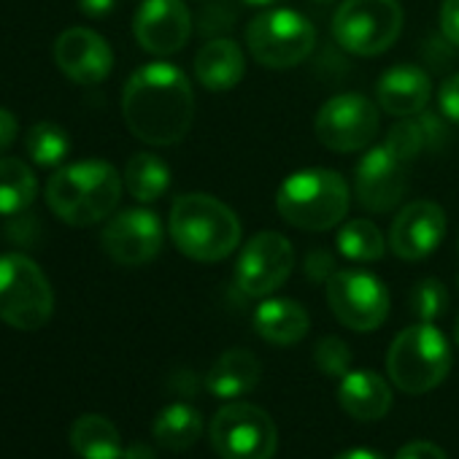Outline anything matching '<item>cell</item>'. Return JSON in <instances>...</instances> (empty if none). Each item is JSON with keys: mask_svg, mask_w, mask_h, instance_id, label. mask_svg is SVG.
<instances>
[{"mask_svg": "<svg viewBox=\"0 0 459 459\" xmlns=\"http://www.w3.org/2000/svg\"><path fill=\"white\" fill-rule=\"evenodd\" d=\"M122 117L149 146L178 143L195 122V92L186 74L170 63L141 65L125 84Z\"/></svg>", "mask_w": 459, "mask_h": 459, "instance_id": "obj_1", "label": "cell"}, {"mask_svg": "<svg viewBox=\"0 0 459 459\" xmlns=\"http://www.w3.org/2000/svg\"><path fill=\"white\" fill-rule=\"evenodd\" d=\"M168 233L184 257L195 263H219L241 247L244 227L236 211L219 197L186 192L170 205Z\"/></svg>", "mask_w": 459, "mask_h": 459, "instance_id": "obj_2", "label": "cell"}, {"mask_svg": "<svg viewBox=\"0 0 459 459\" xmlns=\"http://www.w3.org/2000/svg\"><path fill=\"white\" fill-rule=\"evenodd\" d=\"M122 176L106 160H82L57 168L47 184V203L71 227H92L114 213Z\"/></svg>", "mask_w": 459, "mask_h": 459, "instance_id": "obj_3", "label": "cell"}, {"mask_svg": "<svg viewBox=\"0 0 459 459\" xmlns=\"http://www.w3.org/2000/svg\"><path fill=\"white\" fill-rule=\"evenodd\" d=\"M349 184L338 170L303 168L290 173L276 192L279 216L306 233H325L349 213Z\"/></svg>", "mask_w": 459, "mask_h": 459, "instance_id": "obj_4", "label": "cell"}, {"mask_svg": "<svg viewBox=\"0 0 459 459\" xmlns=\"http://www.w3.org/2000/svg\"><path fill=\"white\" fill-rule=\"evenodd\" d=\"M451 370V346L432 322L405 327L386 351L389 381L405 394L432 392Z\"/></svg>", "mask_w": 459, "mask_h": 459, "instance_id": "obj_5", "label": "cell"}, {"mask_svg": "<svg viewBox=\"0 0 459 459\" xmlns=\"http://www.w3.org/2000/svg\"><path fill=\"white\" fill-rule=\"evenodd\" d=\"M55 314L47 273L25 255H0V322L14 330H41Z\"/></svg>", "mask_w": 459, "mask_h": 459, "instance_id": "obj_6", "label": "cell"}, {"mask_svg": "<svg viewBox=\"0 0 459 459\" xmlns=\"http://www.w3.org/2000/svg\"><path fill=\"white\" fill-rule=\"evenodd\" d=\"M403 33V9L397 0H343L333 14V39L349 55L378 57L394 47Z\"/></svg>", "mask_w": 459, "mask_h": 459, "instance_id": "obj_7", "label": "cell"}, {"mask_svg": "<svg viewBox=\"0 0 459 459\" xmlns=\"http://www.w3.org/2000/svg\"><path fill=\"white\" fill-rule=\"evenodd\" d=\"M247 47L260 65L271 71H287L300 65L314 52L316 30L300 12L271 9L247 25Z\"/></svg>", "mask_w": 459, "mask_h": 459, "instance_id": "obj_8", "label": "cell"}, {"mask_svg": "<svg viewBox=\"0 0 459 459\" xmlns=\"http://www.w3.org/2000/svg\"><path fill=\"white\" fill-rule=\"evenodd\" d=\"M208 437L221 459H273L279 448L276 421L252 403L221 405L211 419Z\"/></svg>", "mask_w": 459, "mask_h": 459, "instance_id": "obj_9", "label": "cell"}, {"mask_svg": "<svg viewBox=\"0 0 459 459\" xmlns=\"http://www.w3.org/2000/svg\"><path fill=\"white\" fill-rule=\"evenodd\" d=\"M378 108L370 103V98L359 92H343L322 103L314 119V133L325 149L349 154L368 149L378 135Z\"/></svg>", "mask_w": 459, "mask_h": 459, "instance_id": "obj_10", "label": "cell"}, {"mask_svg": "<svg viewBox=\"0 0 459 459\" xmlns=\"http://www.w3.org/2000/svg\"><path fill=\"white\" fill-rule=\"evenodd\" d=\"M327 287V303L335 319L354 333H373L389 316V292L368 271H335Z\"/></svg>", "mask_w": 459, "mask_h": 459, "instance_id": "obj_11", "label": "cell"}, {"mask_svg": "<svg viewBox=\"0 0 459 459\" xmlns=\"http://www.w3.org/2000/svg\"><path fill=\"white\" fill-rule=\"evenodd\" d=\"M295 271V249L287 236L263 230L241 247L236 263V287L247 298H271Z\"/></svg>", "mask_w": 459, "mask_h": 459, "instance_id": "obj_12", "label": "cell"}, {"mask_svg": "<svg viewBox=\"0 0 459 459\" xmlns=\"http://www.w3.org/2000/svg\"><path fill=\"white\" fill-rule=\"evenodd\" d=\"M100 247L117 265H146L162 249V221L149 208H125L106 221Z\"/></svg>", "mask_w": 459, "mask_h": 459, "instance_id": "obj_13", "label": "cell"}, {"mask_svg": "<svg viewBox=\"0 0 459 459\" xmlns=\"http://www.w3.org/2000/svg\"><path fill=\"white\" fill-rule=\"evenodd\" d=\"M405 189H408L405 162L386 143L373 146L362 154L354 170V195L365 211L373 213L392 211L405 197Z\"/></svg>", "mask_w": 459, "mask_h": 459, "instance_id": "obj_14", "label": "cell"}, {"mask_svg": "<svg viewBox=\"0 0 459 459\" xmlns=\"http://www.w3.org/2000/svg\"><path fill=\"white\" fill-rule=\"evenodd\" d=\"M446 238V211L435 200H413L397 211L389 227L392 255L403 263L427 260Z\"/></svg>", "mask_w": 459, "mask_h": 459, "instance_id": "obj_15", "label": "cell"}, {"mask_svg": "<svg viewBox=\"0 0 459 459\" xmlns=\"http://www.w3.org/2000/svg\"><path fill=\"white\" fill-rule=\"evenodd\" d=\"M133 33L143 52L170 57L192 36V12L184 0H143L133 20Z\"/></svg>", "mask_w": 459, "mask_h": 459, "instance_id": "obj_16", "label": "cell"}, {"mask_svg": "<svg viewBox=\"0 0 459 459\" xmlns=\"http://www.w3.org/2000/svg\"><path fill=\"white\" fill-rule=\"evenodd\" d=\"M55 63L71 82L92 87L108 79L114 52L100 33L90 28H68L55 41Z\"/></svg>", "mask_w": 459, "mask_h": 459, "instance_id": "obj_17", "label": "cell"}, {"mask_svg": "<svg viewBox=\"0 0 459 459\" xmlns=\"http://www.w3.org/2000/svg\"><path fill=\"white\" fill-rule=\"evenodd\" d=\"M376 98H378L381 111H386L389 117H397V119L416 117L427 108L432 98V82L421 68L403 63L381 74L376 84Z\"/></svg>", "mask_w": 459, "mask_h": 459, "instance_id": "obj_18", "label": "cell"}, {"mask_svg": "<svg viewBox=\"0 0 459 459\" xmlns=\"http://www.w3.org/2000/svg\"><path fill=\"white\" fill-rule=\"evenodd\" d=\"M195 76L208 92H230L247 76L244 49L233 39H211L195 55Z\"/></svg>", "mask_w": 459, "mask_h": 459, "instance_id": "obj_19", "label": "cell"}, {"mask_svg": "<svg viewBox=\"0 0 459 459\" xmlns=\"http://www.w3.org/2000/svg\"><path fill=\"white\" fill-rule=\"evenodd\" d=\"M263 378V362L249 349H227L213 359L205 373V389L213 397L236 400L257 389Z\"/></svg>", "mask_w": 459, "mask_h": 459, "instance_id": "obj_20", "label": "cell"}, {"mask_svg": "<svg viewBox=\"0 0 459 459\" xmlns=\"http://www.w3.org/2000/svg\"><path fill=\"white\" fill-rule=\"evenodd\" d=\"M338 403L357 421H378L392 408V386L373 370H349L341 378Z\"/></svg>", "mask_w": 459, "mask_h": 459, "instance_id": "obj_21", "label": "cell"}, {"mask_svg": "<svg viewBox=\"0 0 459 459\" xmlns=\"http://www.w3.org/2000/svg\"><path fill=\"white\" fill-rule=\"evenodd\" d=\"M308 311L292 298H268L255 311V330L273 346H295L308 335Z\"/></svg>", "mask_w": 459, "mask_h": 459, "instance_id": "obj_22", "label": "cell"}, {"mask_svg": "<svg viewBox=\"0 0 459 459\" xmlns=\"http://www.w3.org/2000/svg\"><path fill=\"white\" fill-rule=\"evenodd\" d=\"M71 448L82 459H122L125 454L117 424L100 413H84L74 421Z\"/></svg>", "mask_w": 459, "mask_h": 459, "instance_id": "obj_23", "label": "cell"}, {"mask_svg": "<svg viewBox=\"0 0 459 459\" xmlns=\"http://www.w3.org/2000/svg\"><path fill=\"white\" fill-rule=\"evenodd\" d=\"M203 432V416L195 405L189 403H170L165 405L154 424H152V435L162 448L170 451H184L189 446H195V440Z\"/></svg>", "mask_w": 459, "mask_h": 459, "instance_id": "obj_24", "label": "cell"}, {"mask_svg": "<svg viewBox=\"0 0 459 459\" xmlns=\"http://www.w3.org/2000/svg\"><path fill=\"white\" fill-rule=\"evenodd\" d=\"M446 127L440 122V117H429V114H416V117H405L400 119L389 135H386V146L403 160L411 162L416 160L427 146H437V141L443 138Z\"/></svg>", "mask_w": 459, "mask_h": 459, "instance_id": "obj_25", "label": "cell"}, {"mask_svg": "<svg viewBox=\"0 0 459 459\" xmlns=\"http://www.w3.org/2000/svg\"><path fill=\"white\" fill-rule=\"evenodd\" d=\"M125 189L138 203H154L160 200L170 186V168L165 160H160L152 152H138L125 165Z\"/></svg>", "mask_w": 459, "mask_h": 459, "instance_id": "obj_26", "label": "cell"}, {"mask_svg": "<svg viewBox=\"0 0 459 459\" xmlns=\"http://www.w3.org/2000/svg\"><path fill=\"white\" fill-rule=\"evenodd\" d=\"M39 192L36 173L17 157H0V216H14L33 205Z\"/></svg>", "mask_w": 459, "mask_h": 459, "instance_id": "obj_27", "label": "cell"}, {"mask_svg": "<svg viewBox=\"0 0 459 459\" xmlns=\"http://www.w3.org/2000/svg\"><path fill=\"white\" fill-rule=\"evenodd\" d=\"M386 238L370 219H351L338 233V252L351 263H378L386 255Z\"/></svg>", "mask_w": 459, "mask_h": 459, "instance_id": "obj_28", "label": "cell"}, {"mask_svg": "<svg viewBox=\"0 0 459 459\" xmlns=\"http://www.w3.org/2000/svg\"><path fill=\"white\" fill-rule=\"evenodd\" d=\"M25 149L30 154V160L41 168H57L68 152H71V138L68 133L55 125V122H39L28 130L25 138Z\"/></svg>", "mask_w": 459, "mask_h": 459, "instance_id": "obj_29", "label": "cell"}, {"mask_svg": "<svg viewBox=\"0 0 459 459\" xmlns=\"http://www.w3.org/2000/svg\"><path fill=\"white\" fill-rule=\"evenodd\" d=\"M408 303H411V314L419 322H435L448 311V292L440 279H421L411 290Z\"/></svg>", "mask_w": 459, "mask_h": 459, "instance_id": "obj_30", "label": "cell"}, {"mask_svg": "<svg viewBox=\"0 0 459 459\" xmlns=\"http://www.w3.org/2000/svg\"><path fill=\"white\" fill-rule=\"evenodd\" d=\"M314 362L316 368L325 373V376H335V378H343L349 373V365H351V349L343 338L338 335H327L316 343L314 349Z\"/></svg>", "mask_w": 459, "mask_h": 459, "instance_id": "obj_31", "label": "cell"}, {"mask_svg": "<svg viewBox=\"0 0 459 459\" xmlns=\"http://www.w3.org/2000/svg\"><path fill=\"white\" fill-rule=\"evenodd\" d=\"M437 108L443 119L459 125V74H451L437 87Z\"/></svg>", "mask_w": 459, "mask_h": 459, "instance_id": "obj_32", "label": "cell"}, {"mask_svg": "<svg viewBox=\"0 0 459 459\" xmlns=\"http://www.w3.org/2000/svg\"><path fill=\"white\" fill-rule=\"evenodd\" d=\"M303 273L314 281V284H327L335 273V263L330 257V252L325 249H311L306 255V263H303Z\"/></svg>", "mask_w": 459, "mask_h": 459, "instance_id": "obj_33", "label": "cell"}, {"mask_svg": "<svg viewBox=\"0 0 459 459\" xmlns=\"http://www.w3.org/2000/svg\"><path fill=\"white\" fill-rule=\"evenodd\" d=\"M440 33L451 47L459 49V0H443V6H440Z\"/></svg>", "mask_w": 459, "mask_h": 459, "instance_id": "obj_34", "label": "cell"}, {"mask_svg": "<svg viewBox=\"0 0 459 459\" xmlns=\"http://www.w3.org/2000/svg\"><path fill=\"white\" fill-rule=\"evenodd\" d=\"M394 459H448V456L440 446H435L429 440H411V443L400 446Z\"/></svg>", "mask_w": 459, "mask_h": 459, "instance_id": "obj_35", "label": "cell"}, {"mask_svg": "<svg viewBox=\"0 0 459 459\" xmlns=\"http://www.w3.org/2000/svg\"><path fill=\"white\" fill-rule=\"evenodd\" d=\"M17 130H20V125H17V117L9 111V108H4L0 106V154H4L12 143H14V138H17Z\"/></svg>", "mask_w": 459, "mask_h": 459, "instance_id": "obj_36", "label": "cell"}, {"mask_svg": "<svg viewBox=\"0 0 459 459\" xmlns=\"http://www.w3.org/2000/svg\"><path fill=\"white\" fill-rule=\"evenodd\" d=\"M114 6H117V0H79L82 14H87V17H92V20H100V17L111 14Z\"/></svg>", "mask_w": 459, "mask_h": 459, "instance_id": "obj_37", "label": "cell"}, {"mask_svg": "<svg viewBox=\"0 0 459 459\" xmlns=\"http://www.w3.org/2000/svg\"><path fill=\"white\" fill-rule=\"evenodd\" d=\"M122 459H157V451H154L149 443H143V440H135V443L125 446V454H122Z\"/></svg>", "mask_w": 459, "mask_h": 459, "instance_id": "obj_38", "label": "cell"}, {"mask_svg": "<svg viewBox=\"0 0 459 459\" xmlns=\"http://www.w3.org/2000/svg\"><path fill=\"white\" fill-rule=\"evenodd\" d=\"M335 459H384L378 451H370V448H349L343 454H338Z\"/></svg>", "mask_w": 459, "mask_h": 459, "instance_id": "obj_39", "label": "cell"}, {"mask_svg": "<svg viewBox=\"0 0 459 459\" xmlns=\"http://www.w3.org/2000/svg\"><path fill=\"white\" fill-rule=\"evenodd\" d=\"M241 4H247V6H252V9H268V6L279 4V0H241Z\"/></svg>", "mask_w": 459, "mask_h": 459, "instance_id": "obj_40", "label": "cell"}, {"mask_svg": "<svg viewBox=\"0 0 459 459\" xmlns=\"http://www.w3.org/2000/svg\"><path fill=\"white\" fill-rule=\"evenodd\" d=\"M454 338H456V346H459V316H456V327H454Z\"/></svg>", "mask_w": 459, "mask_h": 459, "instance_id": "obj_41", "label": "cell"}, {"mask_svg": "<svg viewBox=\"0 0 459 459\" xmlns=\"http://www.w3.org/2000/svg\"><path fill=\"white\" fill-rule=\"evenodd\" d=\"M314 4H322L325 6V4H338V0H314Z\"/></svg>", "mask_w": 459, "mask_h": 459, "instance_id": "obj_42", "label": "cell"}]
</instances>
